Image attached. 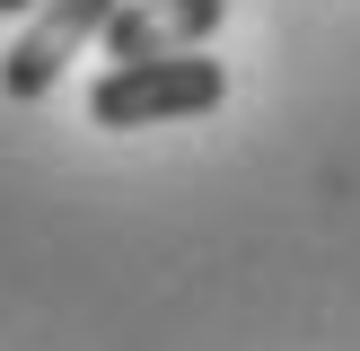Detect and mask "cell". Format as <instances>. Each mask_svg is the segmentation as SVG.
Listing matches in <instances>:
<instances>
[{
    "instance_id": "6da1fadb",
    "label": "cell",
    "mask_w": 360,
    "mask_h": 351,
    "mask_svg": "<svg viewBox=\"0 0 360 351\" xmlns=\"http://www.w3.org/2000/svg\"><path fill=\"white\" fill-rule=\"evenodd\" d=\"M229 97V70L193 53H141V62H115L97 88H88V123L105 132H141V123H193Z\"/></svg>"
},
{
    "instance_id": "7a4b0ae2",
    "label": "cell",
    "mask_w": 360,
    "mask_h": 351,
    "mask_svg": "<svg viewBox=\"0 0 360 351\" xmlns=\"http://www.w3.org/2000/svg\"><path fill=\"white\" fill-rule=\"evenodd\" d=\"M115 9H123V0H35L27 27H18V44L0 53V97H9V105L53 97V88H62V70H70V53L97 44Z\"/></svg>"
},
{
    "instance_id": "3957f363",
    "label": "cell",
    "mask_w": 360,
    "mask_h": 351,
    "mask_svg": "<svg viewBox=\"0 0 360 351\" xmlns=\"http://www.w3.org/2000/svg\"><path fill=\"white\" fill-rule=\"evenodd\" d=\"M229 18V0H123L115 18H105L97 44L115 53V62H141V53H193L211 44Z\"/></svg>"
},
{
    "instance_id": "277c9868",
    "label": "cell",
    "mask_w": 360,
    "mask_h": 351,
    "mask_svg": "<svg viewBox=\"0 0 360 351\" xmlns=\"http://www.w3.org/2000/svg\"><path fill=\"white\" fill-rule=\"evenodd\" d=\"M27 9H35V0H0V18H27Z\"/></svg>"
}]
</instances>
